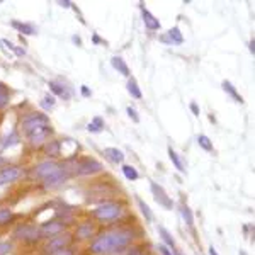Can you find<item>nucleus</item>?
I'll return each mask as SVG.
<instances>
[{
  "mask_svg": "<svg viewBox=\"0 0 255 255\" xmlns=\"http://www.w3.org/2000/svg\"><path fill=\"white\" fill-rule=\"evenodd\" d=\"M133 240V233L129 230H111L102 235H99L96 240L90 244V252L96 255H108L114 254L118 250L125 249V247Z\"/></svg>",
  "mask_w": 255,
  "mask_h": 255,
  "instance_id": "f257e3e1",
  "label": "nucleus"
},
{
  "mask_svg": "<svg viewBox=\"0 0 255 255\" xmlns=\"http://www.w3.org/2000/svg\"><path fill=\"white\" fill-rule=\"evenodd\" d=\"M123 208L118 203H106L97 209H94V218L99 221H116L118 218H121Z\"/></svg>",
  "mask_w": 255,
  "mask_h": 255,
  "instance_id": "f03ea898",
  "label": "nucleus"
},
{
  "mask_svg": "<svg viewBox=\"0 0 255 255\" xmlns=\"http://www.w3.org/2000/svg\"><path fill=\"white\" fill-rule=\"evenodd\" d=\"M43 126H48V116H46V114H43V113L27 114V116L22 119V123H20V128H22V131L26 134H31L34 129L43 128Z\"/></svg>",
  "mask_w": 255,
  "mask_h": 255,
  "instance_id": "7ed1b4c3",
  "label": "nucleus"
},
{
  "mask_svg": "<svg viewBox=\"0 0 255 255\" xmlns=\"http://www.w3.org/2000/svg\"><path fill=\"white\" fill-rule=\"evenodd\" d=\"M60 168H61V165L58 162H53V160H49V162H43V163H39V165H36L31 170V175L34 177V179L44 180V179H48L51 174H55L56 170H60Z\"/></svg>",
  "mask_w": 255,
  "mask_h": 255,
  "instance_id": "20e7f679",
  "label": "nucleus"
},
{
  "mask_svg": "<svg viewBox=\"0 0 255 255\" xmlns=\"http://www.w3.org/2000/svg\"><path fill=\"white\" fill-rule=\"evenodd\" d=\"M150 187H151V192H153L155 201H157L160 206H163L165 209H172V208H174V203H172V199L167 196V192L163 191V187H160L157 182H153V180L150 182Z\"/></svg>",
  "mask_w": 255,
  "mask_h": 255,
  "instance_id": "39448f33",
  "label": "nucleus"
},
{
  "mask_svg": "<svg viewBox=\"0 0 255 255\" xmlns=\"http://www.w3.org/2000/svg\"><path fill=\"white\" fill-rule=\"evenodd\" d=\"M70 240H72V237L67 235V233H60V235L53 237L51 240L48 242L46 245V252L48 254H53V252H58L61 249H67V245L70 244Z\"/></svg>",
  "mask_w": 255,
  "mask_h": 255,
  "instance_id": "423d86ee",
  "label": "nucleus"
},
{
  "mask_svg": "<svg viewBox=\"0 0 255 255\" xmlns=\"http://www.w3.org/2000/svg\"><path fill=\"white\" fill-rule=\"evenodd\" d=\"M15 237L20 238L22 242H38L41 238V233L39 228H34V226H20L15 232Z\"/></svg>",
  "mask_w": 255,
  "mask_h": 255,
  "instance_id": "0eeeda50",
  "label": "nucleus"
},
{
  "mask_svg": "<svg viewBox=\"0 0 255 255\" xmlns=\"http://www.w3.org/2000/svg\"><path fill=\"white\" fill-rule=\"evenodd\" d=\"M51 133H53L51 128H49V126H43V128H38V129H34L31 134H27V138H29V141H31L32 146H41L44 143V139H46Z\"/></svg>",
  "mask_w": 255,
  "mask_h": 255,
  "instance_id": "6e6552de",
  "label": "nucleus"
},
{
  "mask_svg": "<svg viewBox=\"0 0 255 255\" xmlns=\"http://www.w3.org/2000/svg\"><path fill=\"white\" fill-rule=\"evenodd\" d=\"M65 226L63 223H60V221H48V223L41 225L39 226V233L41 237H56L60 235V233H63Z\"/></svg>",
  "mask_w": 255,
  "mask_h": 255,
  "instance_id": "1a4fd4ad",
  "label": "nucleus"
},
{
  "mask_svg": "<svg viewBox=\"0 0 255 255\" xmlns=\"http://www.w3.org/2000/svg\"><path fill=\"white\" fill-rule=\"evenodd\" d=\"M20 175H22V168H19V167L0 168V186H2V184L14 182V180H17Z\"/></svg>",
  "mask_w": 255,
  "mask_h": 255,
  "instance_id": "9d476101",
  "label": "nucleus"
},
{
  "mask_svg": "<svg viewBox=\"0 0 255 255\" xmlns=\"http://www.w3.org/2000/svg\"><path fill=\"white\" fill-rule=\"evenodd\" d=\"M101 170H102V165L97 162V160L87 158L79 165V168H77V174L79 175H90V174H96V172H101Z\"/></svg>",
  "mask_w": 255,
  "mask_h": 255,
  "instance_id": "9b49d317",
  "label": "nucleus"
},
{
  "mask_svg": "<svg viewBox=\"0 0 255 255\" xmlns=\"http://www.w3.org/2000/svg\"><path fill=\"white\" fill-rule=\"evenodd\" d=\"M67 177H68V172L61 167L60 170H56L55 174H51L48 179H44L43 184H44V187H46V189H51V187H56V186H60V184H63L65 180H67Z\"/></svg>",
  "mask_w": 255,
  "mask_h": 255,
  "instance_id": "f8f14e48",
  "label": "nucleus"
},
{
  "mask_svg": "<svg viewBox=\"0 0 255 255\" xmlns=\"http://www.w3.org/2000/svg\"><path fill=\"white\" fill-rule=\"evenodd\" d=\"M160 41L165 44H180L184 41V38L179 27H172V29H168L163 36H160Z\"/></svg>",
  "mask_w": 255,
  "mask_h": 255,
  "instance_id": "ddd939ff",
  "label": "nucleus"
},
{
  "mask_svg": "<svg viewBox=\"0 0 255 255\" xmlns=\"http://www.w3.org/2000/svg\"><path fill=\"white\" fill-rule=\"evenodd\" d=\"M141 15H143V20H145L148 29H158V27H160L158 19L155 17L153 14H150V12H148L146 9H141Z\"/></svg>",
  "mask_w": 255,
  "mask_h": 255,
  "instance_id": "4468645a",
  "label": "nucleus"
},
{
  "mask_svg": "<svg viewBox=\"0 0 255 255\" xmlns=\"http://www.w3.org/2000/svg\"><path fill=\"white\" fill-rule=\"evenodd\" d=\"M44 153L48 155V157H58L61 153V143L60 141H49L46 146H44Z\"/></svg>",
  "mask_w": 255,
  "mask_h": 255,
  "instance_id": "2eb2a0df",
  "label": "nucleus"
},
{
  "mask_svg": "<svg viewBox=\"0 0 255 255\" xmlns=\"http://www.w3.org/2000/svg\"><path fill=\"white\" fill-rule=\"evenodd\" d=\"M96 232L94 230V225H90V223H84V225H80L79 228H77V238H89V237H92V233Z\"/></svg>",
  "mask_w": 255,
  "mask_h": 255,
  "instance_id": "dca6fc26",
  "label": "nucleus"
},
{
  "mask_svg": "<svg viewBox=\"0 0 255 255\" xmlns=\"http://www.w3.org/2000/svg\"><path fill=\"white\" fill-rule=\"evenodd\" d=\"M111 63H113V67L118 70L119 73H123V75H129V68L126 67V61L123 58H119V56H114L113 60H111Z\"/></svg>",
  "mask_w": 255,
  "mask_h": 255,
  "instance_id": "f3484780",
  "label": "nucleus"
},
{
  "mask_svg": "<svg viewBox=\"0 0 255 255\" xmlns=\"http://www.w3.org/2000/svg\"><path fill=\"white\" fill-rule=\"evenodd\" d=\"M12 27H15L19 32H22V34L29 36V34H34L36 29L29 24H24V22H19V20H12Z\"/></svg>",
  "mask_w": 255,
  "mask_h": 255,
  "instance_id": "a211bd4d",
  "label": "nucleus"
},
{
  "mask_svg": "<svg viewBox=\"0 0 255 255\" xmlns=\"http://www.w3.org/2000/svg\"><path fill=\"white\" fill-rule=\"evenodd\" d=\"M158 233H160V237H162V240L165 242V245L167 247H170L172 250H177V247H175V242H174V237L170 235V233L167 232L163 226H158Z\"/></svg>",
  "mask_w": 255,
  "mask_h": 255,
  "instance_id": "6ab92c4d",
  "label": "nucleus"
},
{
  "mask_svg": "<svg viewBox=\"0 0 255 255\" xmlns=\"http://www.w3.org/2000/svg\"><path fill=\"white\" fill-rule=\"evenodd\" d=\"M106 155H108L109 160H113L114 163H121L123 160H125V153H123L121 150H118V148H108Z\"/></svg>",
  "mask_w": 255,
  "mask_h": 255,
  "instance_id": "aec40b11",
  "label": "nucleus"
},
{
  "mask_svg": "<svg viewBox=\"0 0 255 255\" xmlns=\"http://www.w3.org/2000/svg\"><path fill=\"white\" fill-rule=\"evenodd\" d=\"M49 89L55 92V96H60L61 99H68L70 94L67 92V89L63 87V85H60L58 82H49Z\"/></svg>",
  "mask_w": 255,
  "mask_h": 255,
  "instance_id": "412c9836",
  "label": "nucleus"
},
{
  "mask_svg": "<svg viewBox=\"0 0 255 255\" xmlns=\"http://www.w3.org/2000/svg\"><path fill=\"white\" fill-rule=\"evenodd\" d=\"M223 89H225L226 92H228L233 99H235L237 102H240V104L244 102V99H242L240 94L237 92V89H235V85H233V84H230V82H223Z\"/></svg>",
  "mask_w": 255,
  "mask_h": 255,
  "instance_id": "4be33fe9",
  "label": "nucleus"
},
{
  "mask_svg": "<svg viewBox=\"0 0 255 255\" xmlns=\"http://www.w3.org/2000/svg\"><path fill=\"white\" fill-rule=\"evenodd\" d=\"M12 220H14V213H12L10 209H5V208L0 209V226L9 225Z\"/></svg>",
  "mask_w": 255,
  "mask_h": 255,
  "instance_id": "5701e85b",
  "label": "nucleus"
},
{
  "mask_svg": "<svg viewBox=\"0 0 255 255\" xmlns=\"http://www.w3.org/2000/svg\"><path fill=\"white\" fill-rule=\"evenodd\" d=\"M128 92H129L134 99H141V96H143L141 90H139L136 80H134V79H131L129 82H128Z\"/></svg>",
  "mask_w": 255,
  "mask_h": 255,
  "instance_id": "b1692460",
  "label": "nucleus"
},
{
  "mask_svg": "<svg viewBox=\"0 0 255 255\" xmlns=\"http://www.w3.org/2000/svg\"><path fill=\"white\" fill-rule=\"evenodd\" d=\"M87 129L90 133H99V131L104 129V121H102V118H94L92 123L87 126Z\"/></svg>",
  "mask_w": 255,
  "mask_h": 255,
  "instance_id": "393cba45",
  "label": "nucleus"
},
{
  "mask_svg": "<svg viewBox=\"0 0 255 255\" xmlns=\"http://www.w3.org/2000/svg\"><path fill=\"white\" fill-rule=\"evenodd\" d=\"M9 90H7V87L3 84H0V109H3L7 104H9Z\"/></svg>",
  "mask_w": 255,
  "mask_h": 255,
  "instance_id": "a878e982",
  "label": "nucleus"
},
{
  "mask_svg": "<svg viewBox=\"0 0 255 255\" xmlns=\"http://www.w3.org/2000/svg\"><path fill=\"white\" fill-rule=\"evenodd\" d=\"M168 157H170V160H172V163L177 167V170L179 172H186V168H184V165H182V162H180V158H179V155L175 153L172 148H168Z\"/></svg>",
  "mask_w": 255,
  "mask_h": 255,
  "instance_id": "bb28decb",
  "label": "nucleus"
},
{
  "mask_svg": "<svg viewBox=\"0 0 255 255\" xmlns=\"http://www.w3.org/2000/svg\"><path fill=\"white\" fill-rule=\"evenodd\" d=\"M136 201H138V206H139V209H141L143 216H145L148 221L153 220V213H151V209L145 204V201H141V197H136Z\"/></svg>",
  "mask_w": 255,
  "mask_h": 255,
  "instance_id": "cd10ccee",
  "label": "nucleus"
},
{
  "mask_svg": "<svg viewBox=\"0 0 255 255\" xmlns=\"http://www.w3.org/2000/svg\"><path fill=\"white\" fill-rule=\"evenodd\" d=\"M123 174H125L126 179H129V180H136L139 177L138 170L136 168H133L131 165H123Z\"/></svg>",
  "mask_w": 255,
  "mask_h": 255,
  "instance_id": "c85d7f7f",
  "label": "nucleus"
},
{
  "mask_svg": "<svg viewBox=\"0 0 255 255\" xmlns=\"http://www.w3.org/2000/svg\"><path fill=\"white\" fill-rule=\"evenodd\" d=\"M197 143H199V146L203 148V150L213 151V143H211V139H209L208 136H204V134H199V136H197Z\"/></svg>",
  "mask_w": 255,
  "mask_h": 255,
  "instance_id": "c756f323",
  "label": "nucleus"
},
{
  "mask_svg": "<svg viewBox=\"0 0 255 255\" xmlns=\"http://www.w3.org/2000/svg\"><path fill=\"white\" fill-rule=\"evenodd\" d=\"M180 213H182L184 221H186L189 226L194 225V218H192V211H191V209H189L187 206H182V208H180Z\"/></svg>",
  "mask_w": 255,
  "mask_h": 255,
  "instance_id": "7c9ffc66",
  "label": "nucleus"
},
{
  "mask_svg": "<svg viewBox=\"0 0 255 255\" xmlns=\"http://www.w3.org/2000/svg\"><path fill=\"white\" fill-rule=\"evenodd\" d=\"M12 250L10 242H0V255H7Z\"/></svg>",
  "mask_w": 255,
  "mask_h": 255,
  "instance_id": "2f4dec72",
  "label": "nucleus"
},
{
  "mask_svg": "<svg viewBox=\"0 0 255 255\" xmlns=\"http://www.w3.org/2000/svg\"><path fill=\"white\" fill-rule=\"evenodd\" d=\"M41 106H43L44 109H51L53 106H55V99L49 97V96H46V97L43 99V101H41Z\"/></svg>",
  "mask_w": 255,
  "mask_h": 255,
  "instance_id": "473e14b6",
  "label": "nucleus"
},
{
  "mask_svg": "<svg viewBox=\"0 0 255 255\" xmlns=\"http://www.w3.org/2000/svg\"><path fill=\"white\" fill-rule=\"evenodd\" d=\"M10 143H17V134H15V131H14V133H12V134H9V138H7L5 139V143H3V146H9L10 145Z\"/></svg>",
  "mask_w": 255,
  "mask_h": 255,
  "instance_id": "72a5a7b5",
  "label": "nucleus"
},
{
  "mask_svg": "<svg viewBox=\"0 0 255 255\" xmlns=\"http://www.w3.org/2000/svg\"><path fill=\"white\" fill-rule=\"evenodd\" d=\"M49 255H73V252L72 250H67V249H61V250H58V252H53Z\"/></svg>",
  "mask_w": 255,
  "mask_h": 255,
  "instance_id": "f704fd0d",
  "label": "nucleus"
},
{
  "mask_svg": "<svg viewBox=\"0 0 255 255\" xmlns=\"http://www.w3.org/2000/svg\"><path fill=\"white\" fill-rule=\"evenodd\" d=\"M158 250L162 252V255H172V252L168 250V247H167V245H160V247H158Z\"/></svg>",
  "mask_w": 255,
  "mask_h": 255,
  "instance_id": "c9c22d12",
  "label": "nucleus"
},
{
  "mask_svg": "<svg viewBox=\"0 0 255 255\" xmlns=\"http://www.w3.org/2000/svg\"><path fill=\"white\" fill-rule=\"evenodd\" d=\"M128 114H129V116L133 118V121H138V114L134 113V111L131 109V108H128Z\"/></svg>",
  "mask_w": 255,
  "mask_h": 255,
  "instance_id": "e433bc0d",
  "label": "nucleus"
},
{
  "mask_svg": "<svg viewBox=\"0 0 255 255\" xmlns=\"http://www.w3.org/2000/svg\"><path fill=\"white\" fill-rule=\"evenodd\" d=\"M191 109H192V113H194V116H199V109H197L196 102H191Z\"/></svg>",
  "mask_w": 255,
  "mask_h": 255,
  "instance_id": "4c0bfd02",
  "label": "nucleus"
},
{
  "mask_svg": "<svg viewBox=\"0 0 255 255\" xmlns=\"http://www.w3.org/2000/svg\"><path fill=\"white\" fill-rule=\"evenodd\" d=\"M80 90H82V94H84L85 97H90V90H89L87 87H82Z\"/></svg>",
  "mask_w": 255,
  "mask_h": 255,
  "instance_id": "58836bf2",
  "label": "nucleus"
},
{
  "mask_svg": "<svg viewBox=\"0 0 255 255\" xmlns=\"http://www.w3.org/2000/svg\"><path fill=\"white\" fill-rule=\"evenodd\" d=\"M249 48H250V53H255V46H254V39L249 43Z\"/></svg>",
  "mask_w": 255,
  "mask_h": 255,
  "instance_id": "ea45409f",
  "label": "nucleus"
},
{
  "mask_svg": "<svg viewBox=\"0 0 255 255\" xmlns=\"http://www.w3.org/2000/svg\"><path fill=\"white\" fill-rule=\"evenodd\" d=\"M209 255H218V252H216L215 247H209Z\"/></svg>",
  "mask_w": 255,
  "mask_h": 255,
  "instance_id": "a19ab883",
  "label": "nucleus"
},
{
  "mask_svg": "<svg viewBox=\"0 0 255 255\" xmlns=\"http://www.w3.org/2000/svg\"><path fill=\"white\" fill-rule=\"evenodd\" d=\"M92 43H101V39H99V36H97V34H94V38H92Z\"/></svg>",
  "mask_w": 255,
  "mask_h": 255,
  "instance_id": "79ce46f5",
  "label": "nucleus"
},
{
  "mask_svg": "<svg viewBox=\"0 0 255 255\" xmlns=\"http://www.w3.org/2000/svg\"><path fill=\"white\" fill-rule=\"evenodd\" d=\"M3 162H5V160H3V157H2V155H0V165H2Z\"/></svg>",
  "mask_w": 255,
  "mask_h": 255,
  "instance_id": "37998d69",
  "label": "nucleus"
},
{
  "mask_svg": "<svg viewBox=\"0 0 255 255\" xmlns=\"http://www.w3.org/2000/svg\"><path fill=\"white\" fill-rule=\"evenodd\" d=\"M240 255H247V254L245 252H240Z\"/></svg>",
  "mask_w": 255,
  "mask_h": 255,
  "instance_id": "c03bdc74",
  "label": "nucleus"
},
{
  "mask_svg": "<svg viewBox=\"0 0 255 255\" xmlns=\"http://www.w3.org/2000/svg\"><path fill=\"white\" fill-rule=\"evenodd\" d=\"M138 255H146V254H139V252H138Z\"/></svg>",
  "mask_w": 255,
  "mask_h": 255,
  "instance_id": "a18cd8bd",
  "label": "nucleus"
}]
</instances>
